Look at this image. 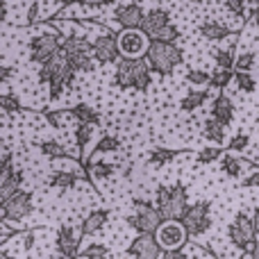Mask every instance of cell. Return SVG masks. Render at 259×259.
<instances>
[{"label": "cell", "mask_w": 259, "mask_h": 259, "mask_svg": "<svg viewBox=\"0 0 259 259\" xmlns=\"http://www.w3.org/2000/svg\"><path fill=\"white\" fill-rule=\"evenodd\" d=\"M32 209H34V205H32V191L18 189L7 200H3V221H14V223H18V221L27 219V216L32 214Z\"/></svg>", "instance_id": "4fadbf2b"}, {"label": "cell", "mask_w": 259, "mask_h": 259, "mask_svg": "<svg viewBox=\"0 0 259 259\" xmlns=\"http://www.w3.org/2000/svg\"><path fill=\"white\" fill-rule=\"evenodd\" d=\"M189 232V239L205 237L211 230V202L209 200H196L187 207V211L180 219Z\"/></svg>", "instance_id": "9c48e42d"}, {"label": "cell", "mask_w": 259, "mask_h": 259, "mask_svg": "<svg viewBox=\"0 0 259 259\" xmlns=\"http://www.w3.org/2000/svg\"><path fill=\"white\" fill-rule=\"evenodd\" d=\"M62 53L66 55L68 66L75 73H91L94 71V48H91V41L84 34L75 30H68L62 36Z\"/></svg>", "instance_id": "3957f363"}, {"label": "cell", "mask_w": 259, "mask_h": 259, "mask_svg": "<svg viewBox=\"0 0 259 259\" xmlns=\"http://www.w3.org/2000/svg\"><path fill=\"white\" fill-rule=\"evenodd\" d=\"M219 168L225 178L234 180V178H241L243 170H246V161L239 159L237 155H230V152H223V157L219 159Z\"/></svg>", "instance_id": "484cf974"}, {"label": "cell", "mask_w": 259, "mask_h": 259, "mask_svg": "<svg viewBox=\"0 0 259 259\" xmlns=\"http://www.w3.org/2000/svg\"><path fill=\"white\" fill-rule=\"evenodd\" d=\"M164 216L157 209L155 200H143V198H137L132 202V214L125 219V223L134 232H157V228L161 225Z\"/></svg>", "instance_id": "8992f818"}, {"label": "cell", "mask_w": 259, "mask_h": 259, "mask_svg": "<svg viewBox=\"0 0 259 259\" xmlns=\"http://www.w3.org/2000/svg\"><path fill=\"white\" fill-rule=\"evenodd\" d=\"M146 59H148V64H150L152 73L166 77V75H170L180 64H182L184 53H182V48H180L175 41L152 39L150 48H148V53H146Z\"/></svg>", "instance_id": "277c9868"}, {"label": "cell", "mask_w": 259, "mask_h": 259, "mask_svg": "<svg viewBox=\"0 0 259 259\" xmlns=\"http://www.w3.org/2000/svg\"><path fill=\"white\" fill-rule=\"evenodd\" d=\"M23 180H25V173L21 168H14V166L0 168V200H7L14 191H18Z\"/></svg>", "instance_id": "ffe728a7"}, {"label": "cell", "mask_w": 259, "mask_h": 259, "mask_svg": "<svg viewBox=\"0 0 259 259\" xmlns=\"http://www.w3.org/2000/svg\"><path fill=\"white\" fill-rule=\"evenodd\" d=\"M91 48H94V57L100 66L107 64H116L121 57V48H118V34L114 30H103L98 36L91 39Z\"/></svg>", "instance_id": "8fae6325"}, {"label": "cell", "mask_w": 259, "mask_h": 259, "mask_svg": "<svg viewBox=\"0 0 259 259\" xmlns=\"http://www.w3.org/2000/svg\"><path fill=\"white\" fill-rule=\"evenodd\" d=\"M248 146H250V134L243 132V130L237 132L234 137H230V141H228V150H232V152H246Z\"/></svg>", "instance_id": "f35d334b"}, {"label": "cell", "mask_w": 259, "mask_h": 259, "mask_svg": "<svg viewBox=\"0 0 259 259\" xmlns=\"http://www.w3.org/2000/svg\"><path fill=\"white\" fill-rule=\"evenodd\" d=\"M209 114L214 118H219L223 125H230V123L234 121V103H232V98H230V96H225V94L214 96Z\"/></svg>", "instance_id": "603a6c76"}, {"label": "cell", "mask_w": 259, "mask_h": 259, "mask_svg": "<svg viewBox=\"0 0 259 259\" xmlns=\"http://www.w3.org/2000/svg\"><path fill=\"white\" fill-rule=\"evenodd\" d=\"M121 148H123L121 139L114 137V134H105V137L100 139L98 143H96V148H94V157L109 155V152H116V150H121Z\"/></svg>", "instance_id": "d6a6232c"}, {"label": "cell", "mask_w": 259, "mask_h": 259, "mask_svg": "<svg viewBox=\"0 0 259 259\" xmlns=\"http://www.w3.org/2000/svg\"><path fill=\"white\" fill-rule=\"evenodd\" d=\"M155 234L159 239L161 248H164V259H170L175 250H180L189 241V232L180 219H164Z\"/></svg>", "instance_id": "30bf717a"}, {"label": "cell", "mask_w": 259, "mask_h": 259, "mask_svg": "<svg viewBox=\"0 0 259 259\" xmlns=\"http://www.w3.org/2000/svg\"><path fill=\"white\" fill-rule=\"evenodd\" d=\"M150 36L141 30V27H130V30L118 32V48H121V57H146L148 48H150Z\"/></svg>", "instance_id": "7c38bea8"}, {"label": "cell", "mask_w": 259, "mask_h": 259, "mask_svg": "<svg viewBox=\"0 0 259 259\" xmlns=\"http://www.w3.org/2000/svg\"><path fill=\"white\" fill-rule=\"evenodd\" d=\"M130 257H143V259H157L164 257V248H161L159 239L155 232H137L127 248Z\"/></svg>", "instance_id": "9a60e30c"}, {"label": "cell", "mask_w": 259, "mask_h": 259, "mask_svg": "<svg viewBox=\"0 0 259 259\" xmlns=\"http://www.w3.org/2000/svg\"><path fill=\"white\" fill-rule=\"evenodd\" d=\"M152 84V68L146 57H123L114 64V87L146 94Z\"/></svg>", "instance_id": "7a4b0ae2"}, {"label": "cell", "mask_w": 259, "mask_h": 259, "mask_svg": "<svg viewBox=\"0 0 259 259\" xmlns=\"http://www.w3.org/2000/svg\"><path fill=\"white\" fill-rule=\"evenodd\" d=\"M55 3H62V5H73L75 0H55Z\"/></svg>", "instance_id": "f907efd6"}, {"label": "cell", "mask_w": 259, "mask_h": 259, "mask_svg": "<svg viewBox=\"0 0 259 259\" xmlns=\"http://www.w3.org/2000/svg\"><path fill=\"white\" fill-rule=\"evenodd\" d=\"M146 9L139 3H123L116 5L112 12V23H116L118 30H130V27H141Z\"/></svg>", "instance_id": "e0dca14e"}, {"label": "cell", "mask_w": 259, "mask_h": 259, "mask_svg": "<svg viewBox=\"0 0 259 259\" xmlns=\"http://www.w3.org/2000/svg\"><path fill=\"white\" fill-rule=\"evenodd\" d=\"M187 82L193 87H209V77L211 73L209 71H202V68H189L187 71Z\"/></svg>", "instance_id": "74e56055"}, {"label": "cell", "mask_w": 259, "mask_h": 259, "mask_svg": "<svg viewBox=\"0 0 259 259\" xmlns=\"http://www.w3.org/2000/svg\"><path fill=\"white\" fill-rule=\"evenodd\" d=\"M62 32L55 27H46L41 34H34L27 44V53H30L32 64H44L57 53H62Z\"/></svg>", "instance_id": "52a82bcc"}, {"label": "cell", "mask_w": 259, "mask_h": 259, "mask_svg": "<svg viewBox=\"0 0 259 259\" xmlns=\"http://www.w3.org/2000/svg\"><path fill=\"white\" fill-rule=\"evenodd\" d=\"M182 155V150H170V148H152L150 155H148V166L152 168H161V166L170 164L173 159Z\"/></svg>", "instance_id": "4dcf8cb0"}, {"label": "cell", "mask_w": 259, "mask_h": 259, "mask_svg": "<svg viewBox=\"0 0 259 259\" xmlns=\"http://www.w3.org/2000/svg\"><path fill=\"white\" fill-rule=\"evenodd\" d=\"M191 3H193V5H205L207 0H191Z\"/></svg>", "instance_id": "816d5d0a"}, {"label": "cell", "mask_w": 259, "mask_h": 259, "mask_svg": "<svg viewBox=\"0 0 259 259\" xmlns=\"http://www.w3.org/2000/svg\"><path fill=\"white\" fill-rule=\"evenodd\" d=\"M14 75V68H9V64H3V84H7Z\"/></svg>", "instance_id": "bcb514c9"}, {"label": "cell", "mask_w": 259, "mask_h": 259, "mask_svg": "<svg viewBox=\"0 0 259 259\" xmlns=\"http://www.w3.org/2000/svg\"><path fill=\"white\" fill-rule=\"evenodd\" d=\"M71 114H73V118H75V123H89V125H94V127L103 123L100 114L87 103H77L75 107H71Z\"/></svg>", "instance_id": "f546056e"}, {"label": "cell", "mask_w": 259, "mask_h": 259, "mask_svg": "<svg viewBox=\"0 0 259 259\" xmlns=\"http://www.w3.org/2000/svg\"><path fill=\"white\" fill-rule=\"evenodd\" d=\"M207 100H211V87L209 89H191L189 94L182 96V100H180V109L187 112V114H191V112H196V109H200Z\"/></svg>", "instance_id": "d4e9b609"}, {"label": "cell", "mask_w": 259, "mask_h": 259, "mask_svg": "<svg viewBox=\"0 0 259 259\" xmlns=\"http://www.w3.org/2000/svg\"><path fill=\"white\" fill-rule=\"evenodd\" d=\"M36 14H39V3H32L30 9H27V23H30V25L36 21Z\"/></svg>", "instance_id": "f6af8a7d"}, {"label": "cell", "mask_w": 259, "mask_h": 259, "mask_svg": "<svg viewBox=\"0 0 259 259\" xmlns=\"http://www.w3.org/2000/svg\"><path fill=\"white\" fill-rule=\"evenodd\" d=\"M82 257H109L112 255V250H109L105 243H89V246H84L80 250Z\"/></svg>", "instance_id": "ab89813d"}, {"label": "cell", "mask_w": 259, "mask_h": 259, "mask_svg": "<svg viewBox=\"0 0 259 259\" xmlns=\"http://www.w3.org/2000/svg\"><path fill=\"white\" fill-rule=\"evenodd\" d=\"M223 5L234 16H241V18L246 16V0H223Z\"/></svg>", "instance_id": "b9f144b4"}, {"label": "cell", "mask_w": 259, "mask_h": 259, "mask_svg": "<svg viewBox=\"0 0 259 259\" xmlns=\"http://www.w3.org/2000/svg\"><path fill=\"white\" fill-rule=\"evenodd\" d=\"M225 127H228V125H223L219 118L207 116L205 121H202V139H207V141L214 143V146H225V143H228Z\"/></svg>", "instance_id": "cb8c5ba5"}, {"label": "cell", "mask_w": 259, "mask_h": 259, "mask_svg": "<svg viewBox=\"0 0 259 259\" xmlns=\"http://www.w3.org/2000/svg\"><path fill=\"white\" fill-rule=\"evenodd\" d=\"M155 205L164 219H182L189 207V191L182 182L159 184L155 189Z\"/></svg>", "instance_id": "5b68a950"}, {"label": "cell", "mask_w": 259, "mask_h": 259, "mask_svg": "<svg viewBox=\"0 0 259 259\" xmlns=\"http://www.w3.org/2000/svg\"><path fill=\"white\" fill-rule=\"evenodd\" d=\"M221 157H223V146H214V143H211V146L198 150L196 159H198V164H214V161H219Z\"/></svg>", "instance_id": "e575fe53"}, {"label": "cell", "mask_w": 259, "mask_h": 259, "mask_svg": "<svg viewBox=\"0 0 259 259\" xmlns=\"http://www.w3.org/2000/svg\"><path fill=\"white\" fill-rule=\"evenodd\" d=\"M248 257H252V259H259V241H257L255 246L250 248V252H248Z\"/></svg>", "instance_id": "7dc6e473"}, {"label": "cell", "mask_w": 259, "mask_h": 259, "mask_svg": "<svg viewBox=\"0 0 259 259\" xmlns=\"http://www.w3.org/2000/svg\"><path fill=\"white\" fill-rule=\"evenodd\" d=\"M80 180H89L84 170V164L82 166H73V168H55L48 178V187L50 189H57L59 193H66L71 189H75V184Z\"/></svg>", "instance_id": "2e32d148"}, {"label": "cell", "mask_w": 259, "mask_h": 259, "mask_svg": "<svg viewBox=\"0 0 259 259\" xmlns=\"http://www.w3.org/2000/svg\"><path fill=\"white\" fill-rule=\"evenodd\" d=\"M80 3L87 5V7H91V9H105V7H109L114 0H80Z\"/></svg>", "instance_id": "ee69618b"}, {"label": "cell", "mask_w": 259, "mask_h": 259, "mask_svg": "<svg viewBox=\"0 0 259 259\" xmlns=\"http://www.w3.org/2000/svg\"><path fill=\"white\" fill-rule=\"evenodd\" d=\"M7 16H9V9H7V0H3V23H7Z\"/></svg>", "instance_id": "681fc988"}, {"label": "cell", "mask_w": 259, "mask_h": 259, "mask_svg": "<svg viewBox=\"0 0 259 259\" xmlns=\"http://www.w3.org/2000/svg\"><path fill=\"white\" fill-rule=\"evenodd\" d=\"M75 75L77 73L68 66V59L64 53H57L48 62L39 64V84L48 87V98L53 103L62 98L66 89H71L73 82H75Z\"/></svg>", "instance_id": "6da1fadb"}, {"label": "cell", "mask_w": 259, "mask_h": 259, "mask_svg": "<svg viewBox=\"0 0 259 259\" xmlns=\"http://www.w3.org/2000/svg\"><path fill=\"white\" fill-rule=\"evenodd\" d=\"M241 187L243 189H259V168H252L250 173L241 180Z\"/></svg>", "instance_id": "7bdbcfd3"}, {"label": "cell", "mask_w": 259, "mask_h": 259, "mask_svg": "<svg viewBox=\"0 0 259 259\" xmlns=\"http://www.w3.org/2000/svg\"><path fill=\"white\" fill-rule=\"evenodd\" d=\"M257 130H259V114H257Z\"/></svg>", "instance_id": "f5cc1de1"}, {"label": "cell", "mask_w": 259, "mask_h": 259, "mask_svg": "<svg viewBox=\"0 0 259 259\" xmlns=\"http://www.w3.org/2000/svg\"><path fill=\"white\" fill-rule=\"evenodd\" d=\"M91 137H94V125H89V123H77L75 125V146H77V157L82 159V164H84L87 159H89V152H87V146H89Z\"/></svg>", "instance_id": "f1b7e54d"}, {"label": "cell", "mask_w": 259, "mask_h": 259, "mask_svg": "<svg viewBox=\"0 0 259 259\" xmlns=\"http://www.w3.org/2000/svg\"><path fill=\"white\" fill-rule=\"evenodd\" d=\"M255 64H257V53L255 50H241V53H237L234 71H252Z\"/></svg>", "instance_id": "d590c367"}, {"label": "cell", "mask_w": 259, "mask_h": 259, "mask_svg": "<svg viewBox=\"0 0 259 259\" xmlns=\"http://www.w3.org/2000/svg\"><path fill=\"white\" fill-rule=\"evenodd\" d=\"M82 237H84L82 230H75L68 223L59 225L57 234H55V252H57L59 257H77L80 255Z\"/></svg>", "instance_id": "5bb4252c"}, {"label": "cell", "mask_w": 259, "mask_h": 259, "mask_svg": "<svg viewBox=\"0 0 259 259\" xmlns=\"http://www.w3.org/2000/svg\"><path fill=\"white\" fill-rule=\"evenodd\" d=\"M155 39H159V41H178L180 39V27L175 25V23H168L164 30L157 32Z\"/></svg>", "instance_id": "60d3db41"}, {"label": "cell", "mask_w": 259, "mask_h": 259, "mask_svg": "<svg viewBox=\"0 0 259 259\" xmlns=\"http://www.w3.org/2000/svg\"><path fill=\"white\" fill-rule=\"evenodd\" d=\"M168 23H173V18H170V14L166 12L164 7H152L146 12V16H143V23H141V30L146 32L150 39H155L157 32L164 30Z\"/></svg>", "instance_id": "ac0fdd59"}, {"label": "cell", "mask_w": 259, "mask_h": 259, "mask_svg": "<svg viewBox=\"0 0 259 259\" xmlns=\"http://www.w3.org/2000/svg\"><path fill=\"white\" fill-rule=\"evenodd\" d=\"M237 39H239V34L234 32V34H232V41H230L225 48H216V50H214V62H216V66L234 68V62H237Z\"/></svg>", "instance_id": "4316f807"}, {"label": "cell", "mask_w": 259, "mask_h": 259, "mask_svg": "<svg viewBox=\"0 0 259 259\" xmlns=\"http://www.w3.org/2000/svg\"><path fill=\"white\" fill-rule=\"evenodd\" d=\"M198 32H200L202 39L211 41V44H219V41H223V39H232V34H234L232 27L225 25L223 21H214V18L202 21L200 25H198Z\"/></svg>", "instance_id": "d6986e66"}, {"label": "cell", "mask_w": 259, "mask_h": 259, "mask_svg": "<svg viewBox=\"0 0 259 259\" xmlns=\"http://www.w3.org/2000/svg\"><path fill=\"white\" fill-rule=\"evenodd\" d=\"M0 103H3V114L5 116H14V114L21 112V100H18V96L12 94V91H5L3 98H0Z\"/></svg>", "instance_id": "8d00e7d4"}, {"label": "cell", "mask_w": 259, "mask_h": 259, "mask_svg": "<svg viewBox=\"0 0 259 259\" xmlns=\"http://www.w3.org/2000/svg\"><path fill=\"white\" fill-rule=\"evenodd\" d=\"M252 221H255V230H257V234H259V205L255 207V214H252Z\"/></svg>", "instance_id": "c3c4849f"}, {"label": "cell", "mask_w": 259, "mask_h": 259, "mask_svg": "<svg viewBox=\"0 0 259 259\" xmlns=\"http://www.w3.org/2000/svg\"><path fill=\"white\" fill-rule=\"evenodd\" d=\"M39 150L48 159H71V150L62 141H57V139H44V141H39Z\"/></svg>", "instance_id": "83f0119b"}, {"label": "cell", "mask_w": 259, "mask_h": 259, "mask_svg": "<svg viewBox=\"0 0 259 259\" xmlns=\"http://www.w3.org/2000/svg\"><path fill=\"white\" fill-rule=\"evenodd\" d=\"M84 170H87V175H89V182H96V184H100L116 175V166L109 164V161L98 159V157H89V159L84 161Z\"/></svg>", "instance_id": "44dd1931"}, {"label": "cell", "mask_w": 259, "mask_h": 259, "mask_svg": "<svg viewBox=\"0 0 259 259\" xmlns=\"http://www.w3.org/2000/svg\"><path fill=\"white\" fill-rule=\"evenodd\" d=\"M109 216H112L109 209H94L89 216H84V221L80 223L82 234H84V237H96L98 232H103L105 225L109 223Z\"/></svg>", "instance_id": "7402d4cb"}, {"label": "cell", "mask_w": 259, "mask_h": 259, "mask_svg": "<svg viewBox=\"0 0 259 259\" xmlns=\"http://www.w3.org/2000/svg\"><path fill=\"white\" fill-rule=\"evenodd\" d=\"M230 82H234V68L216 66L214 71H211V77H209V87H211V89L223 91L225 87H230Z\"/></svg>", "instance_id": "1f68e13d"}, {"label": "cell", "mask_w": 259, "mask_h": 259, "mask_svg": "<svg viewBox=\"0 0 259 259\" xmlns=\"http://www.w3.org/2000/svg\"><path fill=\"white\" fill-rule=\"evenodd\" d=\"M234 84L243 94H255L257 91V77L252 71H234Z\"/></svg>", "instance_id": "836d02e7"}, {"label": "cell", "mask_w": 259, "mask_h": 259, "mask_svg": "<svg viewBox=\"0 0 259 259\" xmlns=\"http://www.w3.org/2000/svg\"><path fill=\"white\" fill-rule=\"evenodd\" d=\"M257 237H259V234H257V230H255V221H252V216L239 211V214L232 219L230 228H228L230 243H232V246L237 248L239 252L248 255V252H250V248L257 243Z\"/></svg>", "instance_id": "ba28073f"}]
</instances>
